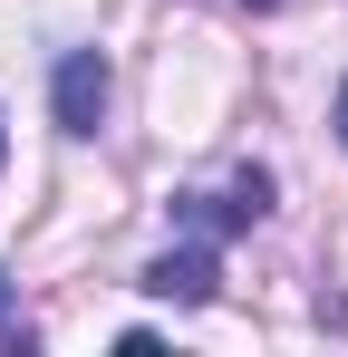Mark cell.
Wrapping results in <instances>:
<instances>
[{
	"label": "cell",
	"mask_w": 348,
	"mask_h": 357,
	"mask_svg": "<svg viewBox=\"0 0 348 357\" xmlns=\"http://www.w3.org/2000/svg\"><path fill=\"white\" fill-rule=\"evenodd\" d=\"M261 213H271V174H261V165H242V174H232L223 193H184V203H174V222H184V232H194V241H223V232H252Z\"/></svg>",
	"instance_id": "6da1fadb"
},
{
	"label": "cell",
	"mask_w": 348,
	"mask_h": 357,
	"mask_svg": "<svg viewBox=\"0 0 348 357\" xmlns=\"http://www.w3.org/2000/svg\"><path fill=\"white\" fill-rule=\"evenodd\" d=\"M97 116H107V59L68 49L58 59V135H97Z\"/></svg>",
	"instance_id": "7a4b0ae2"
},
{
	"label": "cell",
	"mask_w": 348,
	"mask_h": 357,
	"mask_svg": "<svg viewBox=\"0 0 348 357\" xmlns=\"http://www.w3.org/2000/svg\"><path fill=\"white\" fill-rule=\"evenodd\" d=\"M145 290H155V299H184V309H203V299L223 290V271H213V251L194 241V251H165V261L145 271Z\"/></svg>",
	"instance_id": "3957f363"
},
{
	"label": "cell",
	"mask_w": 348,
	"mask_h": 357,
	"mask_svg": "<svg viewBox=\"0 0 348 357\" xmlns=\"http://www.w3.org/2000/svg\"><path fill=\"white\" fill-rule=\"evenodd\" d=\"M10 328H20V319H10V280H0V338H10Z\"/></svg>",
	"instance_id": "277c9868"
},
{
	"label": "cell",
	"mask_w": 348,
	"mask_h": 357,
	"mask_svg": "<svg viewBox=\"0 0 348 357\" xmlns=\"http://www.w3.org/2000/svg\"><path fill=\"white\" fill-rule=\"evenodd\" d=\"M339 135H348V87H339Z\"/></svg>",
	"instance_id": "5b68a950"
},
{
	"label": "cell",
	"mask_w": 348,
	"mask_h": 357,
	"mask_svg": "<svg viewBox=\"0 0 348 357\" xmlns=\"http://www.w3.org/2000/svg\"><path fill=\"white\" fill-rule=\"evenodd\" d=\"M242 10H281V0H242Z\"/></svg>",
	"instance_id": "8992f818"
}]
</instances>
